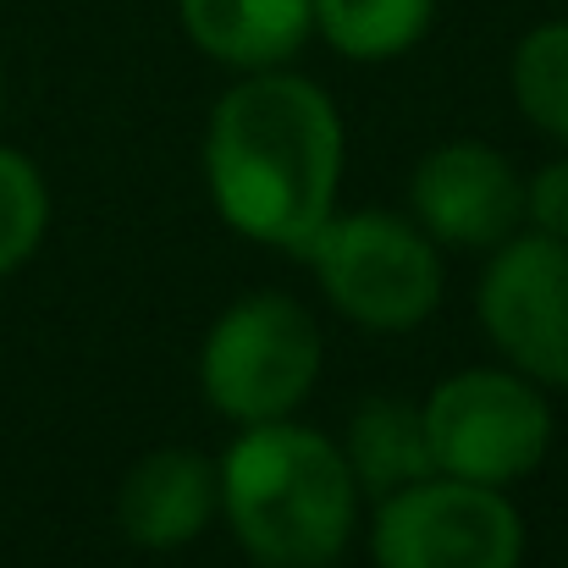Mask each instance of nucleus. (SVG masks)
Instances as JSON below:
<instances>
[{
    "mask_svg": "<svg viewBox=\"0 0 568 568\" xmlns=\"http://www.w3.org/2000/svg\"><path fill=\"white\" fill-rule=\"evenodd\" d=\"M371 558L376 568H519L525 519L508 491L425 475L376 503Z\"/></svg>",
    "mask_w": 568,
    "mask_h": 568,
    "instance_id": "obj_6",
    "label": "nucleus"
},
{
    "mask_svg": "<svg viewBox=\"0 0 568 568\" xmlns=\"http://www.w3.org/2000/svg\"><path fill=\"white\" fill-rule=\"evenodd\" d=\"M525 221H530V232L568 243V161H547L525 183Z\"/></svg>",
    "mask_w": 568,
    "mask_h": 568,
    "instance_id": "obj_15",
    "label": "nucleus"
},
{
    "mask_svg": "<svg viewBox=\"0 0 568 568\" xmlns=\"http://www.w3.org/2000/svg\"><path fill=\"white\" fill-rule=\"evenodd\" d=\"M221 514V469L199 447L144 453L116 491V525L144 552H178L210 530Z\"/></svg>",
    "mask_w": 568,
    "mask_h": 568,
    "instance_id": "obj_9",
    "label": "nucleus"
},
{
    "mask_svg": "<svg viewBox=\"0 0 568 568\" xmlns=\"http://www.w3.org/2000/svg\"><path fill=\"white\" fill-rule=\"evenodd\" d=\"M343 116L332 94L298 72H243L210 111L204 183L221 221L265 248L304 254L337 215Z\"/></svg>",
    "mask_w": 568,
    "mask_h": 568,
    "instance_id": "obj_1",
    "label": "nucleus"
},
{
    "mask_svg": "<svg viewBox=\"0 0 568 568\" xmlns=\"http://www.w3.org/2000/svg\"><path fill=\"white\" fill-rule=\"evenodd\" d=\"M215 469L221 519L254 564L326 568L354 541L359 480L343 458V442L293 419H265L243 425Z\"/></svg>",
    "mask_w": 568,
    "mask_h": 568,
    "instance_id": "obj_2",
    "label": "nucleus"
},
{
    "mask_svg": "<svg viewBox=\"0 0 568 568\" xmlns=\"http://www.w3.org/2000/svg\"><path fill=\"white\" fill-rule=\"evenodd\" d=\"M178 11L183 33L232 72L287 67L315 33L310 0H178Z\"/></svg>",
    "mask_w": 568,
    "mask_h": 568,
    "instance_id": "obj_10",
    "label": "nucleus"
},
{
    "mask_svg": "<svg viewBox=\"0 0 568 568\" xmlns=\"http://www.w3.org/2000/svg\"><path fill=\"white\" fill-rule=\"evenodd\" d=\"M408 210L436 248L491 254L525 226V183L503 150L480 139H453L419 155L408 178Z\"/></svg>",
    "mask_w": 568,
    "mask_h": 568,
    "instance_id": "obj_8",
    "label": "nucleus"
},
{
    "mask_svg": "<svg viewBox=\"0 0 568 568\" xmlns=\"http://www.w3.org/2000/svg\"><path fill=\"white\" fill-rule=\"evenodd\" d=\"M343 458L359 480V497H371V503L436 475L425 414L403 397H371V403L354 408L348 436H343Z\"/></svg>",
    "mask_w": 568,
    "mask_h": 568,
    "instance_id": "obj_11",
    "label": "nucleus"
},
{
    "mask_svg": "<svg viewBox=\"0 0 568 568\" xmlns=\"http://www.w3.org/2000/svg\"><path fill=\"white\" fill-rule=\"evenodd\" d=\"M425 436L436 475H458L491 491L530 480L552 453V403L547 386L508 365H480L447 376L425 403Z\"/></svg>",
    "mask_w": 568,
    "mask_h": 568,
    "instance_id": "obj_5",
    "label": "nucleus"
},
{
    "mask_svg": "<svg viewBox=\"0 0 568 568\" xmlns=\"http://www.w3.org/2000/svg\"><path fill=\"white\" fill-rule=\"evenodd\" d=\"M315 33L348 61H392L430 33L436 0H310Z\"/></svg>",
    "mask_w": 568,
    "mask_h": 568,
    "instance_id": "obj_12",
    "label": "nucleus"
},
{
    "mask_svg": "<svg viewBox=\"0 0 568 568\" xmlns=\"http://www.w3.org/2000/svg\"><path fill=\"white\" fill-rule=\"evenodd\" d=\"M480 326L508 371L547 392H568V243L541 232H514L486 254Z\"/></svg>",
    "mask_w": 568,
    "mask_h": 568,
    "instance_id": "obj_7",
    "label": "nucleus"
},
{
    "mask_svg": "<svg viewBox=\"0 0 568 568\" xmlns=\"http://www.w3.org/2000/svg\"><path fill=\"white\" fill-rule=\"evenodd\" d=\"M514 100L530 116V128H541L568 150V22H541L519 39Z\"/></svg>",
    "mask_w": 568,
    "mask_h": 568,
    "instance_id": "obj_13",
    "label": "nucleus"
},
{
    "mask_svg": "<svg viewBox=\"0 0 568 568\" xmlns=\"http://www.w3.org/2000/svg\"><path fill=\"white\" fill-rule=\"evenodd\" d=\"M0 100H6V83H0Z\"/></svg>",
    "mask_w": 568,
    "mask_h": 568,
    "instance_id": "obj_16",
    "label": "nucleus"
},
{
    "mask_svg": "<svg viewBox=\"0 0 568 568\" xmlns=\"http://www.w3.org/2000/svg\"><path fill=\"white\" fill-rule=\"evenodd\" d=\"M321 326L287 293H243L199 343V392L232 425L293 419L321 381Z\"/></svg>",
    "mask_w": 568,
    "mask_h": 568,
    "instance_id": "obj_3",
    "label": "nucleus"
},
{
    "mask_svg": "<svg viewBox=\"0 0 568 568\" xmlns=\"http://www.w3.org/2000/svg\"><path fill=\"white\" fill-rule=\"evenodd\" d=\"M44 226H50V189H44V172L0 144V276L22 271L39 243H44Z\"/></svg>",
    "mask_w": 568,
    "mask_h": 568,
    "instance_id": "obj_14",
    "label": "nucleus"
},
{
    "mask_svg": "<svg viewBox=\"0 0 568 568\" xmlns=\"http://www.w3.org/2000/svg\"><path fill=\"white\" fill-rule=\"evenodd\" d=\"M326 304L365 332H414L442 304V254L414 215L348 210L304 248Z\"/></svg>",
    "mask_w": 568,
    "mask_h": 568,
    "instance_id": "obj_4",
    "label": "nucleus"
}]
</instances>
